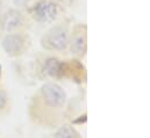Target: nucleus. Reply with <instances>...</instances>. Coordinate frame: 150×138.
<instances>
[{"label": "nucleus", "mask_w": 150, "mask_h": 138, "mask_svg": "<svg viewBox=\"0 0 150 138\" xmlns=\"http://www.w3.org/2000/svg\"><path fill=\"white\" fill-rule=\"evenodd\" d=\"M69 43L68 33L62 27H54L51 28L43 37V45L54 49V50H62Z\"/></svg>", "instance_id": "f257e3e1"}, {"label": "nucleus", "mask_w": 150, "mask_h": 138, "mask_svg": "<svg viewBox=\"0 0 150 138\" xmlns=\"http://www.w3.org/2000/svg\"><path fill=\"white\" fill-rule=\"evenodd\" d=\"M42 93H43V96H44L47 104H50L51 107H59L65 101L64 92L56 84H47V85H44L43 89H42Z\"/></svg>", "instance_id": "f03ea898"}, {"label": "nucleus", "mask_w": 150, "mask_h": 138, "mask_svg": "<svg viewBox=\"0 0 150 138\" xmlns=\"http://www.w3.org/2000/svg\"><path fill=\"white\" fill-rule=\"evenodd\" d=\"M57 15V7L49 1H41L34 7V16L40 22H50Z\"/></svg>", "instance_id": "7ed1b4c3"}, {"label": "nucleus", "mask_w": 150, "mask_h": 138, "mask_svg": "<svg viewBox=\"0 0 150 138\" xmlns=\"http://www.w3.org/2000/svg\"><path fill=\"white\" fill-rule=\"evenodd\" d=\"M4 49L9 54H18L21 51L23 41L19 35H9L2 42Z\"/></svg>", "instance_id": "20e7f679"}, {"label": "nucleus", "mask_w": 150, "mask_h": 138, "mask_svg": "<svg viewBox=\"0 0 150 138\" xmlns=\"http://www.w3.org/2000/svg\"><path fill=\"white\" fill-rule=\"evenodd\" d=\"M22 22V19H21V15L16 12H11L9 14H7L5 16V21H4V28L5 30L7 32H11L15 28H18Z\"/></svg>", "instance_id": "39448f33"}, {"label": "nucleus", "mask_w": 150, "mask_h": 138, "mask_svg": "<svg viewBox=\"0 0 150 138\" xmlns=\"http://www.w3.org/2000/svg\"><path fill=\"white\" fill-rule=\"evenodd\" d=\"M85 37L81 34L76 35L71 42V51L75 54H83L85 51L86 48V43H85Z\"/></svg>", "instance_id": "423d86ee"}, {"label": "nucleus", "mask_w": 150, "mask_h": 138, "mask_svg": "<svg viewBox=\"0 0 150 138\" xmlns=\"http://www.w3.org/2000/svg\"><path fill=\"white\" fill-rule=\"evenodd\" d=\"M59 70H61V64L58 63V61H56V59L48 61V63H47V72L49 74L55 75V74H57L59 72Z\"/></svg>", "instance_id": "0eeeda50"}, {"label": "nucleus", "mask_w": 150, "mask_h": 138, "mask_svg": "<svg viewBox=\"0 0 150 138\" xmlns=\"http://www.w3.org/2000/svg\"><path fill=\"white\" fill-rule=\"evenodd\" d=\"M55 138H77L75 131L70 128V127H63L57 134H56V137Z\"/></svg>", "instance_id": "6e6552de"}]
</instances>
